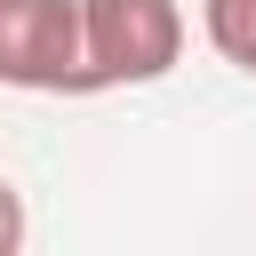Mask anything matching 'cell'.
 Segmentation results:
<instances>
[{
    "instance_id": "4",
    "label": "cell",
    "mask_w": 256,
    "mask_h": 256,
    "mask_svg": "<svg viewBox=\"0 0 256 256\" xmlns=\"http://www.w3.org/2000/svg\"><path fill=\"white\" fill-rule=\"evenodd\" d=\"M24 232H32V224H24V192L0 176V256H16V248H24Z\"/></svg>"
},
{
    "instance_id": "3",
    "label": "cell",
    "mask_w": 256,
    "mask_h": 256,
    "mask_svg": "<svg viewBox=\"0 0 256 256\" xmlns=\"http://www.w3.org/2000/svg\"><path fill=\"white\" fill-rule=\"evenodd\" d=\"M200 24H208V48L256 80V0H200Z\"/></svg>"
},
{
    "instance_id": "2",
    "label": "cell",
    "mask_w": 256,
    "mask_h": 256,
    "mask_svg": "<svg viewBox=\"0 0 256 256\" xmlns=\"http://www.w3.org/2000/svg\"><path fill=\"white\" fill-rule=\"evenodd\" d=\"M0 88L88 96L80 88V0H0Z\"/></svg>"
},
{
    "instance_id": "1",
    "label": "cell",
    "mask_w": 256,
    "mask_h": 256,
    "mask_svg": "<svg viewBox=\"0 0 256 256\" xmlns=\"http://www.w3.org/2000/svg\"><path fill=\"white\" fill-rule=\"evenodd\" d=\"M184 56L176 0H80V88H152Z\"/></svg>"
}]
</instances>
